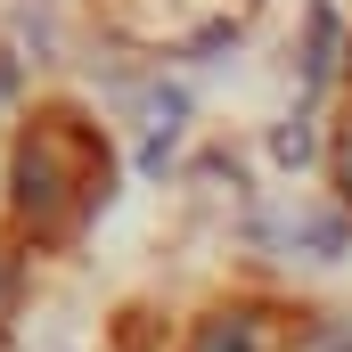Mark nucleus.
<instances>
[{
    "label": "nucleus",
    "instance_id": "nucleus-2",
    "mask_svg": "<svg viewBox=\"0 0 352 352\" xmlns=\"http://www.w3.org/2000/svg\"><path fill=\"white\" fill-rule=\"evenodd\" d=\"M336 173H344V188H352V123H344V148H336Z\"/></svg>",
    "mask_w": 352,
    "mask_h": 352
},
{
    "label": "nucleus",
    "instance_id": "nucleus-1",
    "mask_svg": "<svg viewBox=\"0 0 352 352\" xmlns=\"http://www.w3.org/2000/svg\"><path fill=\"white\" fill-rule=\"evenodd\" d=\"M107 197V148L82 131V115L50 107L33 115V131L16 140V213L33 238H74L90 205Z\"/></svg>",
    "mask_w": 352,
    "mask_h": 352
}]
</instances>
